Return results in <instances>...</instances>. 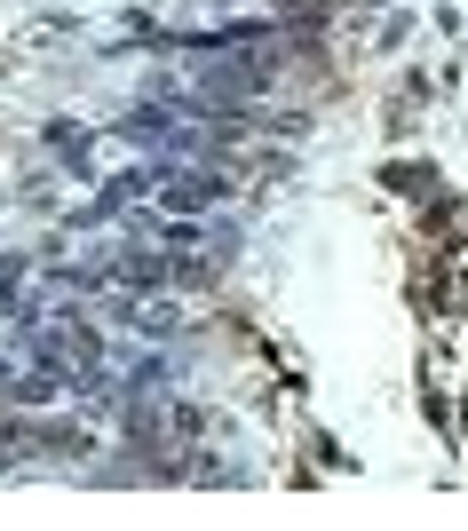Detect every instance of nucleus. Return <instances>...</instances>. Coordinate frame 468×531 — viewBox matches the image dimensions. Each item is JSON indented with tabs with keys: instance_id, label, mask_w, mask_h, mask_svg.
<instances>
[{
	"instance_id": "f257e3e1",
	"label": "nucleus",
	"mask_w": 468,
	"mask_h": 531,
	"mask_svg": "<svg viewBox=\"0 0 468 531\" xmlns=\"http://www.w3.org/2000/svg\"><path fill=\"white\" fill-rule=\"evenodd\" d=\"M381 183H389L397 199H437V167H429V159H389Z\"/></svg>"
},
{
	"instance_id": "f03ea898",
	"label": "nucleus",
	"mask_w": 468,
	"mask_h": 531,
	"mask_svg": "<svg viewBox=\"0 0 468 531\" xmlns=\"http://www.w3.org/2000/svg\"><path fill=\"white\" fill-rule=\"evenodd\" d=\"M223 191H231V183H223V175H175V183H167V191H159V199H167V207H215V199H223Z\"/></svg>"
}]
</instances>
